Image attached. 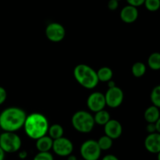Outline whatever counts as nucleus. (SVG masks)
I'll return each instance as SVG.
<instances>
[{"label": "nucleus", "instance_id": "6", "mask_svg": "<svg viewBox=\"0 0 160 160\" xmlns=\"http://www.w3.org/2000/svg\"><path fill=\"white\" fill-rule=\"evenodd\" d=\"M80 153L84 160H98L101 156L102 150L97 141L89 139L83 142L80 148Z\"/></svg>", "mask_w": 160, "mask_h": 160}, {"label": "nucleus", "instance_id": "2", "mask_svg": "<svg viewBox=\"0 0 160 160\" xmlns=\"http://www.w3.org/2000/svg\"><path fill=\"white\" fill-rule=\"evenodd\" d=\"M48 128L49 124L48 119L43 114L38 112H34L27 116L23 125L27 135L34 140L46 135Z\"/></svg>", "mask_w": 160, "mask_h": 160}, {"label": "nucleus", "instance_id": "10", "mask_svg": "<svg viewBox=\"0 0 160 160\" xmlns=\"http://www.w3.org/2000/svg\"><path fill=\"white\" fill-rule=\"evenodd\" d=\"M88 108L93 112L105 109L106 106L105 95L102 92H95L91 94L87 99Z\"/></svg>", "mask_w": 160, "mask_h": 160}, {"label": "nucleus", "instance_id": "4", "mask_svg": "<svg viewBox=\"0 0 160 160\" xmlns=\"http://www.w3.org/2000/svg\"><path fill=\"white\" fill-rule=\"evenodd\" d=\"M71 123L77 131L83 134L90 133L95 124L93 116L84 110L77 111L72 117Z\"/></svg>", "mask_w": 160, "mask_h": 160}, {"label": "nucleus", "instance_id": "20", "mask_svg": "<svg viewBox=\"0 0 160 160\" xmlns=\"http://www.w3.org/2000/svg\"><path fill=\"white\" fill-rule=\"evenodd\" d=\"M131 72L135 78H142L146 73V66L142 62H136L132 66Z\"/></svg>", "mask_w": 160, "mask_h": 160}, {"label": "nucleus", "instance_id": "5", "mask_svg": "<svg viewBox=\"0 0 160 160\" xmlns=\"http://www.w3.org/2000/svg\"><path fill=\"white\" fill-rule=\"evenodd\" d=\"M21 138L16 132L3 131L0 134V147L6 153H15L20 149Z\"/></svg>", "mask_w": 160, "mask_h": 160}, {"label": "nucleus", "instance_id": "1", "mask_svg": "<svg viewBox=\"0 0 160 160\" xmlns=\"http://www.w3.org/2000/svg\"><path fill=\"white\" fill-rule=\"evenodd\" d=\"M27 114L18 107H8L0 113V129L3 131L16 132L23 128Z\"/></svg>", "mask_w": 160, "mask_h": 160}, {"label": "nucleus", "instance_id": "21", "mask_svg": "<svg viewBox=\"0 0 160 160\" xmlns=\"http://www.w3.org/2000/svg\"><path fill=\"white\" fill-rule=\"evenodd\" d=\"M98 145H99L100 148H101L102 151H106V150H109V148H112V139L111 138L108 137L107 135L102 136L98 141Z\"/></svg>", "mask_w": 160, "mask_h": 160}, {"label": "nucleus", "instance_id": "8", "mask_svg": "<svg viewBox=\"0 0 160 160\" xmlns=\"http://www.w3.org/2000/svg\"><path fill=\"white\" fill-rule=\"evenodd\" d=\"M123 98H124L123 92L120 88L117 86L109 88L105 95L106 106L112 109L119 107L123 103Z\"/></svg>", "mask_w": 160, "mask_h": 160}, {"label": "nucleus", "instance_id": "9", "mask_svg": "<svg viewBox=\"0 0 160 160\" xmlns=\"http://www.w3.org/2000/svg\"><path fill=\"white\" fill-rule=\"evenodd\" d=\"M45 35L47 38L52 42H59L64 39L66 36V30L61 23L53 22L48 24L45 29Z\"/></svg>", "mask_w": 160, "mask_h": 160}, {"label": "nucleus", "instance_id": "25", "mask_svg": "<svg viewBox=\"0 0 160 160\" xmlns=\"http://www.w3.org/2000/svg\"><path fill=\"white\" fill-rule=\"evenodd\" d=\"M7 98V92L3 87L0 86V106L6 102Z\"/></svg>", "mask_w": 160, "mask_h": 160}, {"label": "nucleus", "instance_id": "29", "mask_svg": "<svg viewBox=\"0 0 160 160\" xmlns=\"http://www.w3.org/2000/svg\"><path fill=\"white\" fill-rule=\"evenodd\" d=\"M102 160H120V159H119L117 156H114V155L109 154V155H106V156H105Z\"/></svg>", "mask_w": 160, "mask_h": 160}, {"label": "nucleus", "instance_id": "32", "mask_svg": "<svg viewBox=\"0 0 160 160\" xmlns=\"http://www.w3.org/2000/svg\"><path fill=\"white\" fill-rule=\"evenodd\" d=\"M5 156H6V152L2 150V148L0 147V160H4Z\"/></svg>", "mask_w": 160, "mask_h": 160}, {"label": "nucleus", "instance_id": "7", "mask_svg": "<svg viewBox=\"0 0 160 160\" xmlns=\"http://www.w3.org/2000/svg\"><path fill=\"white\" fill-rule=\"evenodd\" d=\"M55 153L57 156L62 157H67L69 155L72 154L73 151V145L70 139L64 138L63 136L59 138L53 140L52 148Z\"/></svg>", "mask_w": 160, "mask_h": 160}, {"label": "nucleus", "instance_id": "37", "mask_svg": "<svg viewBox=\"0 0 160 160\" xmlns=\"http://www.w3.org/2000/svg\"><path fill=\"white\" fill-rule=\"evenodd\" d=\"M117 1H120V0H117Z\"/></svg>", "mask_w": 160, "mask_h": 160}, {"label": "nucleus", "instance_id": "26", "mask_svg": "<svg viewBox=\"0 0 160 160\" xmlns=\"http://www.w3.org/2000/svg\"><path fill=\"white\" fill-rule=\"evenodd\" d=\"M107 6L109 10H116L119 6V1H117V0H109Z\"/></svg>", "mask_w": 160, "mask_h": 160}, {"label": "nucleus", "instance_id": "34", "mask_svg": "<svg viewBox=\"0 0 160 160\" xmlns=\"http://www.w3.org/2000/svg\"><path fill=\"white\" fill-rule=\"evenodd\" d=\"M67 160H78V159H77V157L75 156H73V155L70 154L68 156H67Z\"/></svg>", "mask_w": 160, "mask_h": 160}, {"label": "nucleus", "instance_id": "11", "mask_svg": "<svg viewBox=\"0 0 160 160\" xmlns=\"http://www.w3.org/2000/svg\"><path fill=\"white\" fill-rule=\"evenodd\" d=\"M104 131L106 135L111 138L112 140L117 139L123 133V127L117 120H110L104 125Z\"/></svg>", "mask_w": 160, "mask_h": 160}, {"label": "nucleus", "instance_id": "30", "mask_svg": "<svg viewBox=\"0 0 160 160\" xmlns=\"http://www.w3.org/2000/svg\"><path fill=\"white\" fill-rule=\"evenodd\" d=\"M18 156L20 159H25L27 157H28V152L25 150H23V151H20V152L18 153Z\"/></svg>", "mask_w": 160, "mask_h": 160}, {"label": "nucleus", "instance_id": "23", "mask_svg": "<svg viewBox=\"0 0 160 160\" xmlns=\"http://www.w3.org/2000/svg\"><path fill=\"white\" fill-rule=\"evenodd\" d=\"M144 5L147 10L156 12L160 9V0H145Z\"/></svg>", "mask_w": 160, "mask_h": 160}, {"label": "nucleus", "instance_id": "3", "mask_svg": "<svg viewBox=\"0 0 160 160\" xmlns=\"http://www.w3.org/2000/svg\"><path fill=\"white\" fill-rule=\"evenodd\" d=\"M73 77L78 84L87 89L95 88L99 82L97 72L86 64L76 66L73 70Z\"/></svg>", "mask_w": 160, "mask_h": 160}, {"label": "nucleus", "instance_id": "15", "mask_svg": "<svg viewBox=\"0 0 160 160\" xmlns=\"http://www.w3.org/2000/svg\"><path fill=\"white\" fill-rule=\"evenodd\" d=\"M160 117L159 108L152 105L147 108L144 113V118L147 123H156V120Z\"/></svg>", "mask_w": 160, "mask_h": 160}, {"label": "nucleus", "instance_id": "36", "mask_svg": "<svg viewBox=\"0 0 160 160\" xmlns=\"http://www.w3.org/2000/svg\"><path fill=\"white\" fill-rule=\"evenodd\" d=\"M79 160H84V159H79Z\"/></svg>", "mask_w": 160, "mask_h": 160}, {"label": "nucleus", "instance_id": "28", "mask_svg": "<svg viewBox=\"0 0 160 160\" xmlns=\"http://www.w3.org/2000/svg\"><path fill=\"white\" fill-rule=\"evenodd\" d=\"M146 131L148 134L156 132V128L155 123H148V125L146 126Z\"/></svg>", "mask_w": 160, "mask_h": 160}, {"label": "nucleus", "instance_id": "19", "mask_svg": "<svg viewBox=\"0 0 160 160\" xmlns=\"http://www.w3.org/2000/svg\"><path fill=\"white\" fill-rule=\"evenodd\" d=\"M148 66L152 70H160V52H156L150 54L148 58Z\"/></svg>", "mask_w": 160, "mask_h": 160}, {"label": "nucleus", "instance_id": "31", "mask_svg": "<svg viewBox=\"0 0 160 160\" xmlns=\"http://www.w3.org/2000/svg\"><path fill=\"white\" fill-rule=\"evenodd\" d=\"M156 124V132L159 133L160 134V117L156 120V122L155 123Z\"/></svg>", "mask_w": 160, "mask_h": 160}, {"label": "nucleus", "instance_id": "18", "mask_svg": "<svg viewBox=\"0 0 160 160\" xmlns=\"http://www.w3.org/2000/svg\"><path fill=\"white\" fill-rule=\"evenodd\" d=\"M48 136L53 140L62 137L64 134L63 128L59 123H55L48 128Z\"/></svg>", "mask_w": 160, "mask_h": 160}, {"label": "nucleus", "instance_id": "17", "mask_svg": "<svg viewBox=\"0 0 160 160\" xmlns=\"http://www.w3.org/2000/svg\"><path fill=\"white\" fill-rule=\"evenodd\" d=\"M94 120H95V123L100 125V126H104L110 120V114L108 111L102 109V110L95 112Z\"/></svg>", "mask_w": 160, "mask_h": 160}, {"label": "nucleus", "instance_id": "12", "mask_svg": "<svg viewBox=\"0 0 160 160\" xmlns=\"http://www.w3.org/2000/svg\"><path fill=\"white\" fill-rule=\"evenodd\" d=\"M145 148L148 152L152 154H157L160 152V134L158 132L148 134V135L145 138Z\"/></svg>", "mask_w": 160, "mask_h": 160}, {"label": "nucleus", "instance_id": "14", "mask_svg": "<svg viewBox=\"0 0 160 160\" xmlns=\"http://www.w3.org/2000/svg\"><path fill=\"white\" fill-rule=\"evenodd\" d=\"M53 139L48 135H44L36 140V148L38 152H49L52 148Z\"/></svg>", "mask_w": 160, "mask_h": 160}, {"label": "nucleus", "instance_id": "16", "mask_svg": "<svg viewBox=\"0 0 160 160\" xmlns=\"http://www.w3.org/2000/svg\"><path fill=\"white\" fill-rule=\"evenodd\" d=\"M97 76H98V81L102 82H108L112 80L113 73L111 68L108 67H102L97 71Z\"/></svg>", "mask_w": 160, "mask_h": 160}, {"label": "nucleus", "instance_id": "22", "mask_svg": "<svg viewBox=\"0 0 160 160\" xmlns=\"http://www.w3.org/2000/svg\"><path fill=\"white\" fill-rule=\"evenodd\" d=\"M150 99L152 105L160 109V84L153 88L150 94Z\"/></svg>", "mask_w": 160, "mask_h": 160}, {"label": "nucleus", "instance_id": "24", "mask_svg": "<svg viewBox=\"0 0 160 160\" xmlns=\"http://www.w3.org/2000/svg\"><path fill=\"white\" fill-rule=\"evenodd\" d=\"M33 160H54L53 156L49 152H39Z\"/></svg>", "mask_w": 160, "mask_h": 160}, {"label": "nucleus", "instance_id": "35", "mask_svg": "<svg viewBox=\"0 0 160 160\" xmlns=\"http://www.w3.org/2000/svg\"><path fill=\"white\" fill-rule=\"evenodd\" d=\"M157 160H160V152L157 153Z\"/></svg>", "mask_w": 160, "mask_h": 160}, {"label": "nucleus", "instance_id": "13", "mask_svg": "<svg viewBox=\"0 0 160 160\" xmlns=\"http://www.w3.org/2000/svg\"><path fill=\"white\" fill-rule=\"evenodd\" d=\"M138 15L139 12L138 8L135 6H131V5L124 6L121 9L120 13V17L122 21L127 23H132L135 22L138 17Z\"/></svg>", "mask_w": 160, "mask_h": 160}, {"label": "nucleus", "instance_id": "27", "mask_svg": "<svg viewBox=\"0 0 160 160\" xmlns=\"http://www.w3.org/2000/svg\"><path fill=\"white\" fill-rule=\"evenodd\" d=\"M126 1L128 3V5H131V6H135L138 8L144 5L145 0H126Z\"/></svg>", "mask_w": 160, "mask_h": 160}, {"label": "nucleus", "instance_id": "33", "mask_svg": "<svg viewBox=\"0 0 160 160\" xmlns=\"http://www.w3.org/2000/svg\"><path fill=\"white\" fill-rule=\"evenodd\" d=\"M108 86H109V88H112V87H114V86H117V85H116V83L114 82L112 80H110V81H108Z\"/></svg>", "mask_w": 160, "mask_h": 160}]
</instances>
